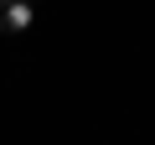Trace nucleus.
<instances>
[{"label":"nucleus","instance_id":"nucleus-1","mask_svg":"<svg viewBox=\"0 0 155 145\" xmlns=\"http://www.w3.org/2000/svg\"><path fill=\"white\" fill-rule=\"evenodd\" d=\"M31 26V0H0V31H26Z\"/></svg>","mask_w":155,"mask_h":145}]
</instances>
